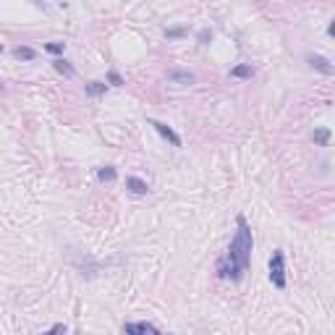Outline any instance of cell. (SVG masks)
I'll return each mask as SVG.
<instances>
[{
    "label": "cell",
    "instance_id": "cell-17",
    "mask_svg": "<svg viewBox=\"0 0 335 335\" xmlns=\"http://www.w3.org/2000/svg\"><path fill=\"white\" fill-rule=\"evenodd\" d=\"M108 81H110L113 87H123V79H120L118 71H110V73H108Z\"/></svg>",
    "mask_w": 335,
    "mask_h": 335
},
{
    "label": "cell",
    "instance_id": "cell-6",
    "mask_svg": "<svg viewBox=\"0 0 335 335\" xmlns=\"http://www.w3.org/2000/svg\"><path fill=\"white\" fill-rule=\"evenodd\" d=\"M126 189H129L134 196H144V194L149 191V184H147V181H142L139 176H129V178H126Z\"/></svg>",
    "mask_w": 335,
    "mask_h": 335
},
{
    "label": "cell",
    "instance_id": "cell-19",
    "mask_svg": "<svg viewBox=\"0 0 335 335\" xmlns=\"http://www.w3.org/2000/svg\"><path fill=\"white\" fill-rule=\"evenodd\" d=\"M3 89H6V87H3V81H0V95H3Z\"/></svg>",
    "mask_w": 335,
    "mask_h": 335
},
{
    "label": "cell",
    "instance_id": "cell-20",
    "mask_svg": "<svg viewBox=\"0 0 335 335\" xmlns=\"http://www.w3.org/2000/svg\"><path fill=\"white\" fill-rule=\"evenodd\" d=\"M0 53H3V45H0Z\"/></svg>",
    "mask_w": 335,
    "mask_h": 335
},
{
    "label": "cell",
    "instance_id": "cell-5",
    "mask_svg": "<svg viewBox=\"0 0 335 335\" xmlns=\"http://www.w3.org/2000/svg\"><path fill=\"white\" fill-rule=\"evenodd\" d=\"M309 66L317 68L319 73H325V76H332V73H335V66L330 63L325 55H309Z\"/></svg>",
    "mask_w": 335,
    "mask_h": 335
},
{
    "label": "cell",
    "instance_id": "cell-11",
    "mask_svg": "<svg viewBox=\"0 0 335 335\" xmlns=\"http://www.w3.org/2000/svg\"><path fill=\"white\" fill-rule=\"evenodd\" d=\"M53 68H55L58 73H63L66 79H73V73H76L73 66L68 63V60H63V58H55V60H53Z\"/></svg>",
    "mask_w": 335,
    "mask_h": 335
},
{
    "label": "cell",
    "instance_id": "cell-10",
    "mask_svg": "<svg viewBox=\"0 0 335 335\" xmlns=\"http://www.w3.org/2000/svg\"><path fill=\"white\" fill-rule=\"evenodd\" d=\"M84 92L89 97H102L105 92H108V84L105 81H89V84H84Z\"/></svg>",
    "mask_w": 335,
    "mask_h": 335
},
{
    "label": "cell",
    "instance_id": "cell-7",
    "mask_svg": "<svg viewBox=\"0 0 335 335\" xmlns=\"http://www.w3.org/2000/svg\"><path fill=\"white\" fill-rule=\"evenodd\" d=\"M167 79H171L173 84H181V87H189L196 81V76L191 71H167Z\"/></svg>",
    "mask_w": 335,
    "mask_h": 335
},
{
    "label": "cell",
    "instance_id": "cell-4",
    "mask_svg": "<svg viewBox=\"0 0 335 335\" xmlns=\"http://www.w3.org/2000/svg\"><path fill=\"white\" fill-rule=\"evenodd\" d=\"M123 335H162L152 322H126Z\"/></svg>",
    "mask_w": 335,
    "mask_h": 335
},
{
    "label": "cell",
    "instance_id": "cell-13",
    "mask_svg": "<svg viewBox=\"0 0 335 335\" xmlns=\"http://www.w3.org/2000/svg\"><path fill=\"white\" fill-rule=\"evenodd\" d=\"M312 139H314L317 144H322V147H327V142H330V129H317V131L312 134Z\"/></svg>",
    "mask_w": 335,
    "mask_h": 335
},
{
    "label": "cell",
    "instance_id": "cell-12",
    "mask_svg": "<svg viewBox=\"0 0 335 335\" xmlns=\"http://www.w3.org/2000/svg\"><path fill=\"white\" fill-rule=\"evenodd\" d=\"M13 58H19V60H34L37 58V50L29 48V45H19V48H13Z\"/></svg>",
    "mask_w": 335,
    "mask_h": 335
},
{
    "label": "cell",
    "instance_id": "cell-2",
    "mask_svg": "<svg viewBox=\"0 0 335 335\" xmlns=\"http://www.w3.org/2000/svg\"><path fill=\"white\" fill-rule=\"evenodd\" d=\"M270 283L275 285L278 291L285 288V254H283V249H275L270 257Z\"/></svg>",
    "mask_w": 335,
    "mask_h": 335
},
{
    "label": "cell",
    "instance_id": "cell-3",
    "mask_svg": "<svg viewBox=\"0 0 335 335\" xmlns=\"http://www.w3.org/2000/svg\"><path fill=\"white\" fill-rule=\"evenodd\" d=\"M149 126L155 129V131H157V134L162 136L165 142H171L173 147H181V144H184V139H181V136H178V134H176V131H173L171 126H167V123H162V120H155V118H149Z\"/></svg>",
    "mask_w": 335,
    "mask_h": 335
},
{
    "label": "cell",
    "instance_id": "cell-8",
    "mask_svg": "<svg viewBox=\"0 0 335 335\" xmlns=\"http://www.w3.org/2000/svg\"><path fill=\"white\" fill-rule=\"evenodd\" d=\"M118 178V171L113 165H102V167H97V181L100 184H113V181Z\"/></svg>",
    "mask_w": 335,
    "mask_h": 335
},
{
    "label": "cell",
    "instance_id": "cell-14",
    "mask_svg": "<svg viewBox=\"0 0 335 335\" xmlns=\"http://www.w3.org/2000/svg\"><path fill=\"white\" fill-rule=\"evenodd\" d=\"M45 50L53 53V55H63L66 53V42H48V45H45Z\"/></svg>",
    "mask_w": 335,
    "mask_h": 335
},
{
    "label": "cell",
    "instance_id": "cell-16",
    "mask_svg": "<svg viewBox=\"0 0 335 335\" xmlns=\"http://www.w3.org/2000/svg\"><path fill=\"white\" fill-rule=\"evenodd\" d=\"M42 335H66V325L63 322H55L48 332H42Z\"/></svg>",
    "mask_w": 335,
    "mask_h": 335
},
{
    "label": "cell",
    "instance_id": "cell-1",
    "mask_svg": "<svg viewBox=\"0 0 335 335\" xmlns=\"http://www.w3.org/2000/svg\"><path fill=\"white\" fill-rule=\"evenodd\" d=\"M252 252H254V236H252V225L246 223V218L238 215L236 218V233L228 243L225 254L218 260V278L223 280H243V275L249 272V262H252Z\"/></svg>",
    "mask_w": 335,
    "mask_h": 335
},
{
    "label": "cell",
    "instance_id": "cell-15",
    "mask_svg": "<svg viewBox=\"0 0 335 335\" xmlns=\"http://www.w3.org/2000/svg\"><path fill=\"white\" fill-rule=\"evenodd\" d=\"M186 34V26H171V29H165V37H184Z\"/></svg>",
    "mask_w": 335,
    "mask_h": 335
},
{
    "label": "cell",
    "instance_id": "cell-9",
    "mask_svg": "<svg viewBox=\"0 0 335 335\" xmlns=\"http://www.w3.org/2000/svg\"><path fill=\"white\" fill-rule=\"evenodd\" d=\"M231 76H233V79H252V76H254V66L252 63H238V66L231 68Z\"/></svg>",
    "mask_w": 335,
    "mask_h": 335
},
{
    "label": "cell",
    "instance_id": "cell-18",
    "mask_svg": "<svg viewBox=\"0 0 335 335\" xmlns=\"http://www.w3.org/2000/svg\"><path fill=\"white\" fill-rule=\"evenodd\" d=\"M207 39H212V32H210V29H202V32H199V42L204 45Z\"/></svg>",
    "mask_w": 335,
    "mask_h": 335
}]
</instances>
